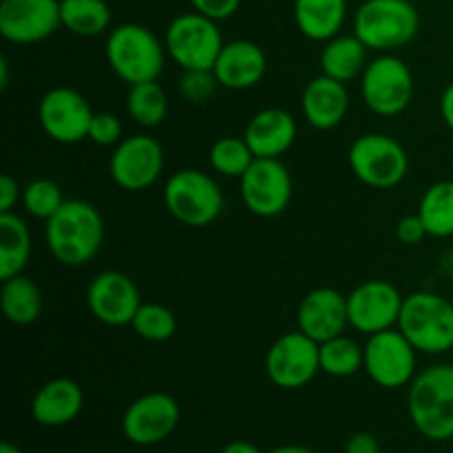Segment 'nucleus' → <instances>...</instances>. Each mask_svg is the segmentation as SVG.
Here are the masks:
<instances>
[{
  "label": "nucleus",
  "mask_w": 453,
  "mask_h": 453,
  "mask_svg": "<svg viewBox=\"0 0 453 453\" xmlns=\"http://www.w3.org/2000/svg\"><path fill=\"white\" fill-rule=\"evenodd\" d=\"M348 16V0H295V22L305 38L327 42L336 38Z\"/></svg>",
  "instance_id": "obj_24"
},
{
  "label": "nucleus",
  "mask_w": 453,
  "mask_h": 453,
  "mask_svg": "<svg viewBox=\"0 0 453 453\" xmlns=\"http://www.w3.org/2000/svg\"><path fill=\"white\" fill-rule=\"evenodd\" d=\"M22 199V190L12 175L0 177V212H13V206Z\"/></svg>",
  "instance_id": "obj_39"
},
{
  "label": "nucleus",
  "mask_w": 453,
  "mask_h": 453,
  "mask_svg": "<svg viewBox=\"0 0 453 453\" xmlns=\"http://www.w3.org/2000/svg\"><path fill=\"white\" fill-rule=\"evenodd\" d=\"M265 71H268V60H265L264 49L250 40H233L224 44L212 66L219 87L233 88V91L252 88L264 80Z\"/></svg>",
  "instance_id": "obj_20"
},
{
  "label": "nucleus",
  "mask_w": 453,
  "mask_h": 453,
  "mask_svg": "<svg viewBox=\"0 0 453 453\" xmlns=\"http://www.w3.org/2000/svg\"><path fill=\"white\" fill-rule=\"evenodd\" d=\"M255 157L279 159L296 140V119L283 109H264L248 122L246 135Z\"/></svg>",
  "instance_id": "obj_23"
},
{
  "label": "nucleus",
  "mask_w": 453,
  "mask_h": 453,
  "mask_svg": "<svg viewBox=\"0 0 453 453\" xmlns=\"http://www.w3.org/2000/svg\"><path fill=\"white\" fill-rule=\"evenodd\" d=\"M47 248L62 265L80 268L100 252L104 242V221L84 199H66L60 211L44 221Z\"/></svg>",
  "instance_id": "obj_1"
},
{
  "label": "nucleus",
  "mask_w": 453,
  "mask_h": 453,
  "mask_svg": "<svg viewBox=\"0 0 453 453\" xmlns=\"http://www.w3.org/2000/svg\"><path fill=\"white\" fill-rule=\"evenodd\" d=\"M418 217L429 237H453V181H436L425 190L418 203Z\"/></svg>",
  "instance_id": "obj_28"
},
{
  "label": "nucleus",
  "mask_w": 453,
  "mask_h": 453,
  "mask_svg": "<svg viewBox=\"0 0 453 453\" xmlns=\"http://www.w3.org/2000/svg\"><path fill=\"white\" fill-rule=\"evenodd\" d=\"M403 301L405 296L398 292V288L383 279L361 283L357 290H352V295H348L349 326L370 336L376 332L392 330L394 326H398Z\"/></svg>",
  "instance_id": "obj_16"
},
{
  "label": "nucleus",
  "mask_w": 453,
  "mask_h": 453,
  "mask_svg": "<svg viewBox=\"0 0 453 453\" xmlns=\"http://www.w3.org/2000/svg\"><path fill=\"white\" fill-rule=\"evenodd\" d=\"M0 305H3V314L9 323L31 326L34 321H38L40 312H42V292L35 286L34 279L16 274V277L3 281Z\"/></svg>",
  "instance_id": "obj_27"
},
{
  "label": "nucleus",
  "mask_w": 453,
  "mask_h": 453,
  "mask_svg": "<svg viewBox=\"0 0 453 453\" xmlns=\"http://www.w3.org/2000/svg\"><path fill=\"white\" fill-rule=\"evenodd\" d=\"M87 303L97 321L111 327H119L131 326L142 299L131 277L118 273V270H106L88 283Z\"/></svg>",
  "instance_id": "obj_18"
},
{
  "label": "nucleus",
  "mask_w": 453,
  "mask_h": 453,
  "mask_svg": "<svg viewBox=\"0 0 453 453\" xmlns=\"http://www.w3.org/2000/svg\"><path fill=\"white\" fill-rule=\"evenodd\" d=\"M418 29V9L410 0H365L354 16V35L374 51L405 47Z\"/></svg>",
  "instance_id": "obj_4"
},
{
  "label": "nucleus",
  "mask_w": 453,
  "mask_h": 453,
  "mask_svg": "<svg viewBox=\"0 0 453 453\" xmlns=\"http://www.w3.org/2000/svg\"><path fill=\"white\" fill-rule=\"evenodd\" d=\"M268 453H317L310 447H301V445H283V447H274Z\"/></svg>",
  "instance_id": "obj_43"
},
{
  "label": "nucleus",
  "mask_w": 453,
  "mask_h": 453,
  "mask_svg": "<svg viewBox=\"0 0 453 453\" xmlns=\"http://www.w3.org/2000/svg\"><path fill=\"white\" fill-rule=\"evenodd\" d=\"M190 4H193V9L197 13H203V16L219 22L234 16L242 0H190Z\"/></svg>",
  "instance_id": "obj_37"
},
{
  "label": "nucleus",
  "mask_w": 453,
  "mask_h": 453,
  "mask_svg": "<svg viewBox=\"0 0 453 453\" xmlns=\"http://www.w3.org/2000/svg\"><path fill=\"white\" fill-rule=\"evenodd\" d=\"M62 27L60 0H3L0 34L12 44H35Z\"/></svg>",
  "instance_id": "obj_17"
},
{
  "label": "nucleus",
  "mask_w": 453,
  "mask_h": 453,
  "mask_svg": "<svg viewBox=\"0 0 453 453\" xmlns=\"http://www.w3.org/2000/svg\"><path fill=\"white\" fill-rule=\"evenodd\" d=\"M164 203L180 224L203 228L221 215L224 195L211 175L184 168L164 186Z\"/></svg>",
  "instance_id": "obj_6"
},
{
  "label": "nucleus",
  "mask_w": 453,
  "mask_h": 453,
  "mask_svg": "<svg viewBox=\"0 0 453 453\" xmlns=\"http://www.w3.org/2000/svg\"><path fill=\"white\" fill-rule=\"evenodd\" d=\"M407 411L429 441H451L453 438V365H432L410 383Z\"/></svg>",
  "instance_id": "obj_2"
},
{
  "label": "nucleus",
  "mask_w": 453,
  "mask_h": 453,
  "mask_svg": "<svg viewBox=\"0 0 453 453\" xmlns=\"http://www.w3.org/2000/svg\"><path fill=\"white\" fill-rule=\"evenodd\" d=\"M367 66V47L357 35H336L327 40L321 53L323 75L339 82H349L357 75H363Z\"/></svg>",
  "instance_id": "obj_26"
},
{
  "label": "nucleus",
  "mask_w": 453,
  "mask_h": 453,
  "mask_svg": "<svg viewBox=\"0 0 453 453\" xmlns=\"http://www.w3.org/2000/svg\"><path fill=\"white\" fill-rule=\"evenodd\" d=\"M137 336L150 343H164L177 332V319L171 308L162 303H142L131 321Z\"/></svg>",
  "instance_id": "obj_33"
},
{
  "label": "nucleus",
  "mask_w": 453,
  "mask_h": 453,
  "mask_svg": "<svg viewBox=\"0 0 453 453\" xmlns=\"http://www.w3.org/2000/svg\"><path fill=\"white\" fill-rule=\"evenodd\" d=\"M299 330L317 343L341 336L349 326L348 296L334 288H317L303 296L296 312Z\"/></svg>",
  "instance_id": "obj_19"
},
{
  "label": "nucleus",
  "mask_w": 453,
  "mask_h": 453,
  "mask_svg": "<svg viewBox=\"0 0 453 453\" xmlns=\"http://www.w3.org/2000/svg\"><path fill=\"white\" fill-rule=\"evenodd\" d=\"M252 162H255V153L243 137H221L211 149V166L224 177L242 180Z\"/></svg>",
  "instance_id": "obj_32"
},
{
  "label": "nucleus",
  "mask_w": 453,
  "mask_h": 453,
  "mask_svg": "<svg viewBox=\"0 0 453 453\" xmlns=\"http://www.w3.org/2000/svg\"><path fill=\"white\" fill-rule=\"evenodd\" d=\"M396 237H398V242L405 243V246H416V243H420L425 237H427V228H425V224H423V219L418 217V212H416V215L403 217V219L398 221Z\"/></svg>",
  "instance_id": "obj_38"
},
{
  "label": "nucleus",
  "mask_w": 453,
  "mask_h": 453,
  "mask_svg": "<svg viewBox=\"0 0 453 453\" xmlns=\"http://www.w3.org/2000/svg\"><path fill=\"white\" fill-rule=\"evenodd\" d=\"M7 84H9L7 58H0V88H7Z\"/></svg>",
  "instance_id": "obj_44"
},
{
  "label": "nucleus",
  "mask_w": 453,
  "mask_h": 453,
  "mask_svg": "<svg viewBox=\"0 0 453 453\" xmlns=\"http://www.w3.org/2000/svg\"><path fill=\"white\" fill-rule=\"evenodd\" d=\"M242 199L257 217H277L292 199V177L288 168L274 157H255L239 180Z\"/></svg>",
  "instance_id": "obj_11"
},
{
  "label": "nucleus",
  "mask_w": 453,
  "mask_h": 453,
  "mask_svg": "<svg viewBox=\"0 0 453 453\" xmlns=\"http://www.w3.org/2000/svg\"><path fill=\"white\" fill-rule=\"evenodd\" d=\"M303 115L310 127L319 131H330L339 127L349 109V93L345 82H339L327 75H319L305 87L301 97Z\"/></svg>",
  "instance_id": "obj_21"
},
{
  "label": "nucleus",
  "mask_w": 453,
  "mask_h": 453,
  "mask_svg": "<svg viewBox=\"0 0 453 453\" xmlns=\"http://www.w3.org/2000/svg\"><path fill=\"white\" fill-rule=\"evenodd\" d=\"M166 51L184 71L212 69L224 49L217 20L203 13H181L168 25Z\"/></svg>",
  "instance_id": "obj_7"
},
{
  "label": "nucleus",
  "mask_w": 453,
  "mask_h": 453,
  "mask_svg": "<svg viewBox=\"0 0 453 453\" xmlns=\"http://www.w3.org/2000/svg\"><path fill=\"white\" fill-rule=\"evenodd\" d=\"M361 96L372 113L392 118L410 106L414 96V75L401 58L385 53L367 62L361 80Z\"/></svg>",
  "instance_id": "obj_9"
},
{
  "label": "nucleus",
  "mask_w": 453,
  "mask_h": 453,
  "mask_svg": "<svg viewBox=\"0 0 453 453\" xmlns=\"http://www.w3.org/2000/svg\"><path fill=\"white\" fill-rule=\"evenodd\" d=\"M31 257L29 226L16 212H0V279L22 274Z\"/></svg>",
  "instance_id": "obj_25"
},
{
  "label": "nucleus",
  "mask_w": 453,
  "mask_h": 453,
  "mask_svg": "<svg viewBox=\"0 0 453 453\" xmlns=\"http://www.w3.org/2000/svg\"><path fill=\"white\" fill-rule=\"evenodd\" d=\"M319 370V343L301 330L274 341L265 357V374L281 389L305 388Z\"/></svg>",
  "instance_id": "obj_12"
},
{
  "label": "nucleus",
  "mask_w": 453,
  "mask_h": 453,
  "mask_svg": "<svg viewBox=\"0 0 453 453\" xmlns=\"http://www.w3.org/2000/svg\"><path fill=\"white\" fill-rule=\"evenodd\" d=\"M349 168L372 188H394L410 171V157L401 142L383 133H367L349 146Z\"/></svg>",
  "instance_id": "obj_8"
},
{
  "label": "nucleus",
  "mask_w": 453,
  "mask_h": 453,
  "mask_svg": "<svg viewBox=\"0 0 453 453\" xmlns=\"http://www.w3.org/2000/svg\"><path fill=\"white\" fill-rule=\"evenodd\" d=\"M363 370L379 388L401 389L414 380L416 348L401 330L376 332L363 348Z\"/></svg>",
  "instance_id": "obj_10"
},
{
  "label": "nucleus",
  "mask_w": 453,
  "mask_h": 453,
  "mask_svg": "<svg viewBox=\"0 0 453 453\" xmlns=\"http://www.w3.org/2000/svg\"><path fill=\"white\" fill-rule=\"evenodd\" d=\"M217 84L219 82H217L212 69L184 71V78H181V96L188 102H193V104H202V102H206L215 93Z\"/></svg>",
  "instance_id": "obj_35"
},
{
  "label": "nucleus",
  "mask_w": 453,
  "mask_h": 453,
  "mask_svg": "<svg viewBox=\"0 0 453 453\" xmlns=\"http://www.w3.org/2000/svg\"><path fill=\"white\" fill-rule=\"evenodd\" d=\"M181 418L180 405L171 394L150 392L128 405L122 416V432L133 445L150 447L166 441Z\"/></svg>",
  "instance_id": "obj_15"
},
{
  "label": "nucleus",
  "mask_w": 453,
  "mask_h": 453,
  "mask_svg": "<svg viewBox=\"0 0 453 453\" xmlns=\"http://www.w3.org/2000/svg\"><path fill=\"white\" fill-rule=\"evenodd\" d=\"M166 44L144 25L127 22L115 27L106 40V60L119 80L127 84L157 80L164 71Z\"/></svg>",
  "instance_id": "obj_3"
},
{
  "label": "nucleus",
  "mask_w": 453,
  "mask_h": 453,
  "mask_svg": "<svg viewBox=\"0 0 453 453\" xmlns=\"http://www.w3.org/2000/svg\"><path fill=\"white\" fill-rule=\"evenodd\" d=\"M82 405L84 394L75 380L53 379L35 392L31 401V416L42 427H62L78 418Z\"/></svg>",
  "instance_id": "obj_22"
},
{
  "label": "nucleus",
  "mask_w": 453,
  "mask_h": 453,
  "mask_svg": "<svg viewBox=\"0 0 453 453\" xmlns=\"http://www.w3.org/2000/svg\"><path fill=\"white\" fill-rule=\"evenodd\" d=\"M0 453H22V451L18 449L16 445H12V442H3V445H0Z\"/></svg>",
  "instance_id": "obj_45"
},
{
  "label": "nucleus",
  "mask_w": 453,
  "mask_h": 453,
  "mask_svg": "<svg viewBox=\"0 0 453 453\" xmlns=\"http://www.w3.org/2000/svg\"><path fill=\"white\" fill-rule=\"evenodd\" d=\"M398 330L416 352H449L453 349V303L434 292H414L403 301Z\"/></svg>",
  "instance_id": "obj_5"
},
{
  "label": "nucleus",
  "mask_w": 453,
  "mask_h": 453,
  "mask_svg": "<svg viewBox=\"0 0 453 453\" xmlns=\"http://www.w3.org/2000/svg\"><path fill=\"white\" fill-rule=\"evenodd\" d=\"M65 202L60 186L51 180H35L22 190V206L35 219H51Z\"/></svg>",
  "instance_id": "obj_34"
},
{
  "label": "nucleus",
  "mask_w": 453,
  "mask_h": 453,
  "mask_svg": "<svg viewBox=\"0 0 453 453\" xmlns=\"http://www.w3.org/2000/svg\"><path fill=\"white\" fill-rule=\"evenodd\" d=\"M88 140L97 146H118L122 142V122L113 113H93Z\"/></svg>",
  "instance_id": "obj_36"
},
{
  "label": "nucleus",
  "mask_w": 453,
  "mask_h": 453,
  "mask_svg": "<svg viewBox=\"0 0 453 453\" xmlns=\"http://www.w3.org/2000/svg\"><path fill=\"white\" fill-rule=\"evenodd\" d=\"M109 171L115 184L128 193L150 188L164 171L162 144L150 135L127 137L115 146Z\"/></svg>",
  "instance_id": "obj_13"
},
{
  "label": "nucleus",
  "mask_w": 453,
  "mask_h": 453,
  "mask_svg": "<svg viewBox=\"0 0 453 453\" xmlns=\"http://www.w3.org/2000/svg\"><path fill=\"white\" fill-rule=\"evenodd\" d=\"M345 453H380V445L376 441V436H372L367 432H358L348 441Z\"/></svg>",
  "instance_id": "obj_40"
},
{
  "label": "nucleus",
  "mask_w": 453,
  "mask_h": 453,
  "mask_svg": "<svg viewBox=\"0 0 453 453\" xmlns=\"http://www.w3.org/2000/svg\"><path fill=\"white\" fill-rule=\"evenodd\" d=\"M127 111L133 122L140 124V127H159L168 113V97L157 84V80L131 84V91L127 96Z\"/></svg>",
  "instance_id": "obj_30"
},
{
  "label": "nucleus",
  "mask_w": 453,
  "mask_h": 453,
  "mask_svg": "<svg viewBox=\"0 0 453 453\" xmlns=\"http://www.w3.org/2000/svg\"><path fill=\"white\" fill-rule=\"evenodd\" d=\"M365 354L358 348V343L348 336H334V339L319 343V363H321V372L327 376H336V379H345V376L357 374L363 367Z\"/></svg>",
  "instance_id": "obj_31"
},
{
  "label": "nucleus",
  "mask_w": 453,
  "mask_h": 453,
  "mask_svg": "<svg viewBox=\"0 0 453 453\" xmlns=\"http://www.w3.org/2000/svg\"><path fill=\"white\" fill-rule=\"evenodd\" d=\"M221 453H261V449L248 441H233L221 449Z\"/></svg>",
  "instance_id": "obj_42"
},
{
  "label": "nucleus",
  "mask_w": 453,
  "mask_h": 453,
  "mask_svg": "<svg viewBox=\"0 0 453 453\" xmlns=\"http://www.w3.org/2000/svg\"><path fill=\"white\" fill-rule=\"evenodd\" d=\"M62 27L82 38H96L111 25L106 0H60Z\"/></svg>",
  "instance_id": "obj_29"
},
{
  "label": "nucleus",
  "mask_w": 453,
  "mask_h": 453,
  "mask_svg": "<svg viewBox=\"0 0 453 453\" xmlns=\"http://www.w3.org/2000/svg\"><path fill=\"white\" fill-rule=\"evenodd\" d=\"M42 131L58 144H78L87 140L93 111L87 97L69 87H56L44 93L38 106Z\"/></svg>",
  "instance_id": "obj_14"
},
{
  "label": "nucleus",
  "mask_w": 453,
  "mask_h": 453,
  "mask_svg": "<svg viewBox=\"0 0 453 453\" xmlns=\"http://www.w3.org/2000/svg\"><path fill=\"white\" fill-rule=\"evenodd\" d=\"M441 113H442V119H445V124L451 128V133H453V82L445 88V91H442Z\"/></svg>",
  "instance_id": "obj_41"
}]
</instances>
